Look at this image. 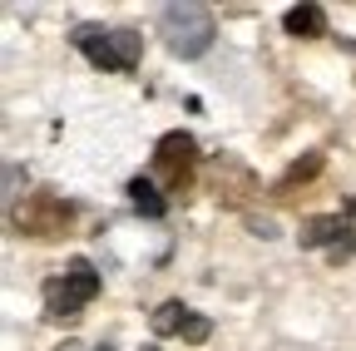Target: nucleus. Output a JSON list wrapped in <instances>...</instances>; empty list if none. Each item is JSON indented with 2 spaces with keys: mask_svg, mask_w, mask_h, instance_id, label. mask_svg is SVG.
<instances>
[{
  "mask_svg": "<svg viewBox=\"0 0 356 351\" xmlns=\"http://www.w3.org/2000/svg\"><path fill=\"white\" fill-rule=\"evenodd\" d=\"M159 35H163L168 55H178V60H198V55L213 45L218 25H213V15H208L203 6H193V0H178V6H163Z\"/></svg>",
  "mask_w": 356,
  "mask_h": 351,
  "instance_id": "obj_1",
  "label": "nucleus"
},
{
  "mask_svg": "<svg viewBox=\"0 0 356 351\" xmlns=\"http://www.w3.org/2000/svg\"><path fill=\"white\" fill-rule=\"evenodd\" d=\"M70 213H74V208H70L65 198H55V193H35V198L15 213V223H20L30 238H55V233L70 223Z\"/></svg>",
  "mask_w": 356,
  "mask_h": 351,
  "instance_id": "obj_2",
  "label": "nucleus"
},
{
  "mask_svg": "<svg viewBox=\"0 0 356 351\" xmlns=\"http://www.w3.org/2000/svg\"><path fill=\"white\" fill-rule=\"evenodd\" d=\"M351 223L341 213H322V218H307L302 223V233H297V243L302 247H332V262H341L346 252H351Z\"/></svg>",
  "mask_w": 356,
  "mask_h": 351,
  "instance_id": "obj_3",
  "label": "nucleus"
},
{
  "mask_svg": "<svg viewBox=\"0 0 356 351\" xmlns=\"http://www.w3.org/2000/svg\"><path fill=\"white\" fill-rule=\"evenodd\" d=\"M74 50L89 55V65L95 70H109V74H124L119 70V55H114V30H99V25H74Z\"/></svg>",
  "mask_w": 356,
  "mask_h": 351,
  "instance_id": "obj_4",
  "label": "nucleus"
},
{
  "mask_svg": "<svg viewBox=\"0 0 356 351\" xmlns=\"http://www.w3.org/2000/svg\"><path fill=\"white\" fill-rule=\"evenodd\" d=\"M193 134H184V129H173V134H163L159 139V149H154V158H159V168L168 173V179L178 183V179H184V168L193 163Z\"/></svg>",
  "mask_w": 356,
  "mask_h": 351,
  "instance_id": "obj_5",
  "label": "nucleus"
},
{
  "mask_svg": "<svg viewBox=\"0 0 356 351\" xmlns=\"http://www.w3.org/2000/svg\"><path fill=\"white\" fill-rule=\"evenodd\" d=\"M79 292L65 282V277H50V282H44V317H50V322H74L79 317Z\"/></svg>",
  "mask_w": 356,
  "mask_h": 351,
  "instance_id": "obj_6",
  "label": "nucleus"
},
{
  "mask_svg": "<svg viewBox=\"0 0 356 351\" xmlns=\"http://www.w3.org/2000/svg\"><path fill=\"white\" fill-rule=\"evenodd\" d=\"M282 25H287V35H297V40H317V35H327V10H322V6H292V10L282 15Z\"/></svg>",
  "mask_w": 356,
  "mask_h": 351,
  "instance_id": "obj_7",
  "label": "nucleus"
},
{
  "mask_svg": "<svg viewBox=\"0 0 356 351\" xmlns=\"http://www.w3.org/2000/svg\"><path fill=\"white\" fill-rule=\"evenodd\" d=\"M188 317H193V312H188L184 302H159L154 317H149V327H154V336H184Z\"/></svg>",
  "mask_w": 356,
  "mask_h": 351,
  "instance_id": "obj_8",
  "label": "nucleus"
},
{
  "mask_svg": "<svg viewBox=\"0 0 356 351\" xmlns=\"http://www.w3.org/2000/svg\"><path fill=\"white\" fill-rule=\"evenodd\" d=\"M65 282L79 292V302H95V297H99V287H104L89 257H70V268H65Z\"/></svg>",
  "mask_w": 356,
  "mask_h": 351,
  "instance_id": "obj_9",
  "label": "nucleus"
},
{
  "mask_svg": "<svg viewBox=\"0 0 356 351\" xmlns=\"http://www.w3.org/2000/svg\"><path fill=\"white\" fill-rule=\"evenodd\" d=\"M129 203L139 208L144 218H163V208H168L163 193L154 188V179H129Z\"/></svg>",
  "mask_w": 356,
  "mask_h": 351,
  "instance_id": "obj_10",
  "label": "nucleus"
},
{
  "mask_svg": "<svg viewBox=\"0 0 356 351\" xmlns=\"http://www.w3.org/2000/svg\"><path fill=\"white\" fill-rule=\"evenodd\" d=\"M317 168H322V154H307V158H297V163L287 168L282 188H287V183H297V179H312V173H317Z\"/></svg>",
  "mask_w": 356,
  "mask_h": 351,
  "instance_id": "obj_11",
  "label": "nucleus"
},
{
  "mask_svg": "<svg viewBox=\"0 0 356 351\" xmlns=\"http://www.w3.org/2000/svg\"><path fill=\"white\" fill-rule=\"evenodd\" d=\"M208 332H213V322L193 312V317H188V327H184V341H193V346H198V341H208Z\"/></svg>",
  "mask_w": 356,
  "mask_h": 351,
  "instance_id": "obj_12",
  "label": "nucleus"
},
{
  "mask_svg": "<svg viewBox=\"0 0 356 351\" xmlns=\"http://www.w3.org/2000/svg\"><path fill=\"white\" fill-rule=\"evenodd\" d=\"M55 351H89V346H84V341H60Z\"/></svg>",
  "mask_w": 356,
  "mask_h": 351,
  "instance_id": "obj_13",
  "label": "nucleus"
},
{
  "mask_svg": "<svg viewBox=\"0 0 356 351\" xmlns=\"http://www.w3.org/2000/svg\"><path fill=\"white\" fill-rule=\"evenodd\" d=\"M346 213H351V218H356V198H351V203H346Z\"/></svg>",
  "mask_w": 356,
  "mask_h": 351,
  "instance_id": "obj_14",
  "label": "nucleus"
},
{
  "mask_svg": "<svg viewBox=\"0 0 356 351\" xmlns=\"http://www.w3.org/2000/svg\"><path fill=\"white\" fill-rule=\"evenodd\" d=\"M95 351H114V346H95Z\"/></svg>",
  "mask_w": 356,
  "mask_h": 351,
  "instance_id": "obj_15",
  "label": "nucleus"
},
{
  "mask_svg": "<svg viewBox=\"0 0 356 351\" xmlns=\"http://www.w3.org/2000/svg\"><path fill=\"white\" fill-rule=\"evenodd\" d=\"M144 351H159V346H144Z\"/></svg>",
  "mask_w": 356,
  "mask_h": 351,
  "instance_id": "obj_16",
  "label": "nucleus"
}]
</instances>
